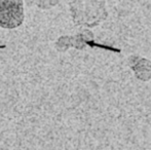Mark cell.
Listing matches in <instances>:
<instances>
[{
	"instance_id": "1",
	"label": "cell",
	"mask_w": 151,
	"mask_h": 150,
	"mask_svg": "<svg viewBox=\"0 0 151 150\" xmlns=\"http://www.w3.org/2000/svg\"><path fill=\"white\" fill-rule=\"evenodd\" d=\"M105 2L99 0H73L70 9L73 21L80 26L93 27L106 19Z\"/></svg>"
},
{
	"instance_id": "2",
	"label": "cell",
	"mask_w": 151,
	"mask_h": 150,
	"mask_svg": "<svg viewBox=\"0 0 151 150\" xmlns=\"http://www.w3.org/2000/svg\"><path fill=\"white\" fill-rule=\"evenodd\" d=\"M23 0H0V27L14 29L24 22Z\"/></svg>"
},
{
	"instance_id": "3",
	"label": "cell",
	"mask_w": 151,
	"mask_h": 150,
	"mask_svg": "<svg viewBox=\"0 0 151 150\" xmlns=\"http://www.w3.org/2000/svg\"><path fill=\"white\" fill-rule=\"evenodd\" d=\"M129 64L138 79L142 81L151 79V62L149 60L138 56H132L129 59Z\"/></svg>"
},
{
	"instance_id": "4",
	"label": "cell",
	"mask_w": 151,
	"mask_h": 150,
	"mask_svg": "<svg viewBox=\"0 0 151 150\" xmlns=\"http://www.w3.org/2000/svg\"><path fill=\"white\" fill-rule=\"evenodd\" d=\"M88 45L91 46V47H100V48H103V50H110V52H120V50L118 48H115L113 46H109V45H104V44H99V43H96L95 41L93 40H90V41H86Z\"/></svg>"
}]
</instances>
